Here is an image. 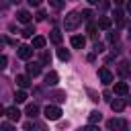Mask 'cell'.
Returning <instances> with one entry per match:
<instances>
[{
	"label": "cell",
	"mask_w": 131,
	"mask_h": 131,
	"mask_svg": "<svg viewBox=\"0 0 131 131\" xmlns=\"http://www.w3.org/2000/svg\"><path fill=\"white\" fill-rule=\"evenodd\" d=\"M108 41H117V33H108Z\"/></svg>",
	"instance_id": "4dcf8cb0"
},
{
	"label": "cell",
	"mask_w": 131,
	"mask_h": 131,
	"mask_svg": "<svg viewBox=\"0 0 131 131\" xmlns=\"http://www.w3.org/2000/svg\"><path fill=\"white\" fill-rule=\"evenodd\" d=\"M14 100H16V102H25V100H27V92H25V88L16 90V94H14Z\"/></svg>",
	"instance_id": "ffe728a7"
},
{
	"label": "cell",
	"mask_w": 131,
	"mask_h": 131,
	"mask_svg": "<svg viewBox=\"0 0 131 131\" xmlns=\"http://www.w3.org/2000/svg\"><path fill=\"white\" fill-rule=\"evenodd\" d=\"M10 2H12V4H18V2H20V0H10Z\"/></svg>",
	"instance_id": "836d02e7"
},
{
	"label": "cell",
	"mask_w": 131,
	"mask_h": 131,
	"mask_svg": "<svg viewBox=\"0 0 131 131\" xmlns=\"http://www.w3.org/2000/svg\"><path fill=\"white\" fill-rule=\"evenodd\" d=\"M88 2H90V4H98V0H88Z\"/></svg>",
	"instance_id": "d6a6232c"
},
{
	"label": "cell",
	"mask_w": 131,
	"mask_h": 131,
	"mask_svg": "<svg viewBox=\"0 0 131 131\" xmlns=\"http://www.w3.org/2000/svg\"><path fill=\"white\" fill-rule=\"evenodd\" d=\"M61 115V108L59 106H53V104H47L45 106V119L47 121H57Z\"/></svg>",
	"instance_id": "7a4b0ae2"
},
{
	"label": "cell",
	"mask_w": 131,
	"mask_h": 131,
	"mask_svg": "<svg viewBox=\"0 0 131 131\" xmlns=\"http://www.w3.org/2000/svg\"><path fill=\"white\" fill-rule=\"evenodd\" d=\"M111 23H113V20H111L108 16H100V18H98V29L106 31V29H111Z\"/></svg>",
	"instance_id": "4fadbf2b"
},
{
	"label": "cell",
	"mask_w": 131,
	"mask_h": 131,
	"mask_svg": "<svg viewBox=\"0 0 131 131\" xmlns=\"http://www.w3.org/2000/svg\"><path fill=\"white\" fill-rule=\"evenodd\" d=\"M98 78H100V82H102L104 86L113 82V74H111L108 68H100V70H98Z\"/></svg>",
	"instance_id": "277c9868"
},
{
	"label": "cell",
	"mask_w": 131,
	"mask_h": 131,
	"mask_svg": "<svg viewBox=\"0 0 131 131\" xmlns=\"http://www.w3.org/2000/svg\"><path fill=\"white\" fill-rule=\"evenodd\" d=\"M119 74H121V76H127V74H129V63H127V61H121V63H119Z\"/></svg>",
	"instance_id": "7402d4cb"
},
{
	"label": "cell",
	"mask_w": 131,
	"mask_h": 131,
	"mask_svg": "<svg viewBox=\"0 0 131 131\" xmlns=\"http://www.w3.org/2000/svg\"><path fill=\"white\" fill-rule=\"evenodd\" d=\"M84 45H86V39H84V37H80V35H74V37H72V47L82 49Z\"/></svg>",
	"instance_id": "8fae6325"
},
{
	"label": "cell",
	"mask_w": 131,
	"mask_h": 131,
	"mask_svg": "<svg viewBox=\"0 0 131 131\" xmlns=\"http://www.w3.org/2000/svg\"><path fill=\"white\" fill-rule=\"evenodd\" d=\"M25 113H27V115H29V117H31V119H35V117H37V115H39V106H37V104H29V106H27V111H25Z\"/></svg>",
	"instance_id": "ac0fdd59"
},
{
	"label": "cell",
	"mask_w": 131,
	"mask_h": 131,
	"mask_svg": "<svg viewBox=\"0 0 131 131\" xmlns=\"http://www.w3.org/2000/svg\"><path fill=\"white\" fill-rule=\"evenodd\" d=\"M4 113H6V117H8L10 121H18V119H20V111H18L16 106H8Z\"/></svg>",
	"instance_id": "9c48e42d"
},
{
	"label": "cell",
	"mask_w": 131,
	"mask_h": 131,
	"mask_svg": "<svg viewBox=\"0 0 131 131\" xmlns=\"http://www.w3.org/2000/svg\"><path fill=\"white\" fill-rule=\"evenodd\" d=\"M16 20L23 23V25H29V23H31V12H29V10H18V12H16Z\"/></svg>",
	"instance_id": "ba28073f"
},
{
	"label": "cell",
	"mask_w": 131,
	"mask_h": 131,
	"mask_svg": "<svg viewBox=\"0 0 131 131\" xmlns=\"http://www.w3.org/2000/svg\"><path fill=\"white\" fill-rule=\"evenodd\" d=\"M129 92V86H127V82H117L115 84V94H121V96H125Z\"/></svg>",
	"instance_id": "30bf717a"
},
{
	"label": "cell",
	"mask_w": 131,
	"mask_h": 131,
	"mask_svg": "<svg viewBox=\"0 0 131 131\" xmlns=\"http://www.w3.org/2000/svg\"><path fill=\"white\" fill-rule=\"evenodd\" d=\"M6 61H8L6 55H2V57H0V68H6Z\"/></svg>",
	"instance_id": "f1b7e54d"
},
{
	"label": "cell",
	"mask_w": 131,
	"mask_h": 131,
	"mask_svg": "<svg viewBox=\"0 0 131 131\" xmlns=\"http://www.w3.org/2000/svg\"><path fill=\"white\" fill-rule=\"evenodd\" d=\"M41 66H43L41 61H29V63H27V74L33 76V78L39 76V74H41Z\"/></svg>",
	"instance_id": "3957f363"
},
{
	"label": "cell",
	"mask_w": 131,
	"mask_h": 131,
	"mask_svg": "<svg viewBox=\"0 0 131 131\" xmlns=\"http://www.w3.org/2000/svg\"><path fill=\"white\" fill-rule=\"evenodd\" d=\"M16 86H18V88H29V86H31L29 74H27V76H25V74H18V76H16Z\"/></svg>",
	"instance_id": "52a82bcc"
},
{
	"label": "cell",
	"mask_w": 131,
	"mask_h": 131,
	"mask_svg": "<svg viewBox=\"0 0 131 131\" xmlns=\"http://www.w3.org/2000/svg\"><path fill=\"white\" fill-rule=\"evenodd\" d=\"M115 23H117V27H125V14L121 12V10H115Z\"/></svg>",
	"instance_id": "5bb4252c"
},
{
	"label": "cell",
	"mask_w": 131,
	"mask_h": 131,
	"mask_svg": "<svg viewBox=\"0 0 131 131\" xmlns=\"http://www.w3.org/2000/svg\"><path fill=\"white\" fill-rule=\"evenodd\" d=\"M106 127H108V129H121V131H125V129H127V121H125V119H111V121L106 123Z\"/></svg>",
	"instance_id": "5b68a950"
},
{
	"label": "cell",
	"mask_w": 131,
	"mask_h": 131,
	"mask_svg": "<svg viewBox=\"0 0 131 131\" xmlns=\"http://www.w3.org/2000/svg\"><path fill=\"white\" fill-rule=\"evenodd\" d=\"M82 16H84V20H88V18L92 16V12H90V10H84V12H82Z\"/></svg>",
	"instance_id": "83f0119b"
},
{
	"label": "cell",
	"mask_w": 131,
	"mask_h": 131,
	"mask_svg": "<svg viewBox=\"0 0 131 131\" xmlns=\"http://www.w3.org/2000/svg\"><path fill=\"white\" fill-rule=\"evenodd\" d=\"M49 39H51V41H53V43H55V45H59V43H61V39H63V37H61V33H59V31H57V29H53V31H51V35H49Z\"/></svg>",
	"instance_id": "e0dca14e"
},
{
	"label": "cell",
	"mask_w": 131,
	"mask_h": 131,
	"mask_svg": "<svg viewBox=\"0 0 131 131\" xmlns=\"http://www.w3.org/2000/svg\"><path fill=\"white\" fill-rule=\"evenodd\" d=\"M33 33H35V31H33V27H27L20 35H23V37H33Z\"/></svg>",
	"instance_id": "484cf974"
},
{
	"label": "cell",
	"mask_w": 131,
	"mask_h": 131,
	"mask_svg": "<svg viewBox=\"0 0 131 131\" xmlns=\"http://www.w3.org/2000/svg\"><path fill=\"white\" fill-rule=\"evenodd\" d=\"M33 47H35V49H43V47H45V37H41V35L33 37Z\"/></svg>",
	"instance_id": "9a60e30c"
},
{
	"label": "cell",
	"mask_w": 131,
	"mask_h": 131,
	"mask_svg": "<svg viewBox=\"0 0 131 131\" xmlns=\"http://www.w3.org/2000/svg\"><path fill=\"white\" fill-rule=\"evenodd\" d=\"M45 16H47L45 10H39V12H37V20H45Z\"/></svg>",
	"instance_id": "4316f807"
},
{
	"label": "cell",
	"mask_w": 131,
	"mask_h": 131,
	"mask_svg": "<svg viewBox=\"0 0 131 131\" xmlns=\"http://www.w3.org/2000/svg\"><path fill=\"white\" fill-rule=\"evenodd\" d=\"M31 55H33V47H29V45H20L18 47V57L20 59H31Z\"/></svg>",
	"instance_id": "8992f818"
},
{
	"label": "cell",
	"mask_w": 131,
	"mask_h": 131,
	"mask_svg": "<svg viewBox=\"0 0 131 131\" xmlns=\"http://www.w3.org/2000/svg\"><path fill=\"white\" fill-rule=\"evenodd\" d=\"M49 61H51V53L43 51V55H41V63H49Z\"/></svg>",
	"instance_id": "cb8c5ba5"
},
{
	"label": "cell",
	"mask_w": 131,
	"mask_h": 131,
	"mask_svg": "<svg viewBox=\"0 0 131 131\" xmlns=\"http://www.w3.org/2000/svg\"><path fill=\"white\" fill-rule=\"evenodd\" d=\"M127 12H129V14H131V0H129V2H127Z\"/></svg>",
	"instance_id": "1f68e13d"
},
{
	"label": "cell",
	"mask_w": 131,
	"mask_h": 131,
	"mask_svg": "<svg viewBox=\"0 0 131 131\" xmlns=\"http://www.w3.org/2000/svg\"><path fill=\"white\" fill-rule=\"evenodd\" d=\"M49 4H51V6H53V8H55V10H61V8H63V4H66V2H63V0H49Z\"/></svg>",
	"instance_id": "603a6c76"
},
{
	"label": "cell",
	"mask_w": 131,
	"mask_h": 131,
	"mask_svg": "<svg viewBox=\"0 0 131 131\" xmlns=\"http://www.w3.org/2000/svg\"><path fill=\"white\" fill-rule=\"evenodd\" d=\"M100 119H102V115H100L98 111H92V113L88 115V123H92V125H94V123H100Z\"/></svg>",
	"instance_id": "d6986e66"
},
{
	"label": "cell",
	"mask_w": 131,
	"mask_h": 131,
	"mask_svg": "<svg viewBox=\"0 0 131 131\" xmlns=\"http://www.w3.org/2000/svg\"><path fill=\"white\" fill-rule=\"evenodd\" d=\"M27 2H29V4H31V6H39V4H41V2H43V0H27Z\"/></svg>",
	"instance_id": "f546056e"
},
{
	"label": "cell",
	"mask_w": 131,
	"mask_h": 131,
	"mask_svg": "<svg viewBox=\"0 0 131 131\" xmlns=\"http://www.w3.org/2000/svg\"><path fill=\"white\" fill-rule=\"evenodd\" d=\"M111 108H113L115 113H121V111L125 108V100H121V98H115V100L111 102Z\"/></svg>",
	"instance_id": "7c38bea8"
},
{
	"label": "cell",
	"mask_w": 131,
	"mask_h": 131,
	"mask_svg": "<svg viewBox=\"0 0 131 131\" xmlns=\"http://www.w3.org/2000/svg\"><path fill=\"white\" fill-rule=\"evenodd\" d=\"M53 98H55L57 102H63V100H66V92H55V94H53Z\"/></svg>",
	"instance_id": "d4e9b609"
},
{
	"label": "cell",
	"mask_w": 131,
	"mask_h": 131,
	"mask_svg": "<svg viewBox=\"0 0 131 131\" xmlns=\"http://www.w3.org/2000/svg\"><path fill=\"white\" fill-rule=\"evenodd\" d=\"M82 18H84V16H82V12H76V10H74V12H70V14L66 16V20H63L66 31H76V29H78V25L82 23Z\"/></svg>",
	"instance_id": "6da1fadb"
},
{
	"label": "cell",
	"mask_w": 131,
	"mask_h": 131,
	"mask_svg": "<svg viewBox=\"0 0 131 131\" xmlns=\"http://www.w3.org/2000/svg\"><path fill=\"white\" fill-rule=\"evenodd\" d=\"M45 84H47V86H55V84H57V74H55V72H49V74L45 76Z\"/></svg>",
	"instance_id": "2e32d148"
},
{
	"label": "cell",
	"mask_w": 131,
	"mask_h": 131,
	"mask_svg": "<svg viewBox=\"0 0 131 131\" xmlns=\"http://www.w3.org/2000/svg\"><path fill=\"white\" fill-rule=\"evenodd\" d=\"M57 57H59L61 61H68V59H70V51H68V49H57Z\"/></svg>",
	"instance_id": "44dd1931"
}]
</instances>
